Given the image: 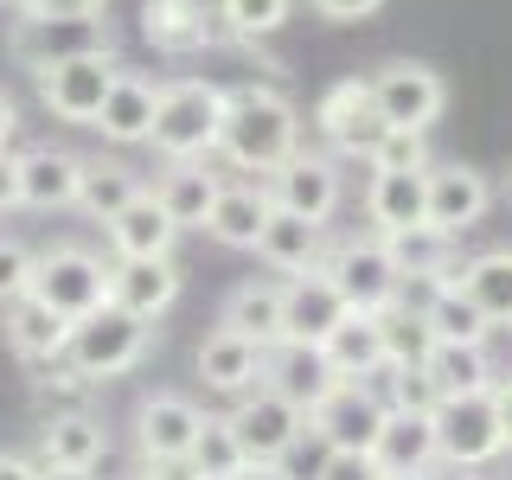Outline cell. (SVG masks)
I'll list each match as a JSON object with an SVG mask.
<instances>
[{"label":"cell","mask_w":512,"mask_h":480,"mask_svg":"<svg viewBox=\"0 0 512 480\" xmlns=\"http://www.w3.org/2000/svg\"><path fill=\"white\" fill-rule=\"evenodd\" d=\"M103 237H109V250H116V263H154V256H173L180 224L167 218V205H160L154 192H141L135 205H122V212L103 224Z\"/></svg>","instance_id":"obj_21"},{"label":"cell","mask_w":512,"mask_h":480,"mask_svg":"<svg viewBox=\"0 0 512 480\" xmlns=\"http://www.w3.org/2000/svg\"><path fill=\"white\" fill-rule=\"evenodd\" d=\"M372 103H378V122L384 128H404V135H429L448 109V84L436 64H416V58H397V64H378L372 71Z\"/></svg>","instance_id":"obj_7"},{"label":"cell","mask_w":512,"mask_h":480,"mask_svg":"<svg viewBox=\"0 0 512 480\" xmlns=\"http://www.w3.org/2000/svg\"><path fill=\"white\" fill-rule=\"evenodd\" d=\"M384 404L391 410H410V416H436L442 391L423 365H384Z\"/></svg>","instance_id":"obj_41"},{"label":"cell","mask_w":512,"mask_h":480,"mask_svg":"<svg viewBox=\"0 0 512 480\" xmlns=\"http://www.w3.org/2000/svg\"><path fill=\"white\" fill-rule=\"evenodd\" d=\"M148 340H154L148 320H135V314H122V308H96L90 320H77V327H71V352H64V359H71L90 384H103V378L135 372V365L148 359Z\"/></svg>","instance_id":"obj_6"},{"label":"cell","mask_w":512,"mask_h":480,"mask_svg":"<svg viewBox=\"0 0 512 480\" xmlns=\"http://www.w3.org/2000/svg\"><path fill=\"white\" fill-rule=\"evenodd\" d=\"M218 186H224V173H212V160H167L148 192L167 205V218L180 231H205V218L218 205Z\"/></svg>","instance_id":"obj_23"},{"label":"cell","mask_w":512,"mask_h":480,"mask_svg":"<svg viewBox=\"0 0 512 480\" xmlns=\"http://www.w3.org/2000/svg\"><path fill=\"white\" fill-rule=\"evenodd\" d=\"M192 468H199V480H237V474L250 468V455H244V442H237L231 416H205L199 442H192Z\"/></svg>","instance_id":"obj_39"},{"label":"cell","mask_w":512,"mask_h":480,"mask_svg":"<svg viewBox=\"0 0 512 480\" xmlns=\"http://www.w3.org/2000/svg\"><path fill=\"white\" fill-rule=\"evenodd\" d=\"M45 468L32 455H20V448H0V480H39Z\"/></svg>","instance_id":"obj_48"},{"label":"cell","mask_w":512,"mask_h":480,"mask_svg":"<svg viewBox=\"0 0 512 480\" xmlns=\"http://www.w3.org/2000/svg\"><path fill=\"white\" fill-rule=\"evenodd\" d=\"M301 148V109L276 84H237L224 90V128H218V160L237 173H269Z\"/></svg>","instance_id":"obj_1"},{"label":"cell","mask_w":512,"mask_h":480,"mask_svg":"<svg viewBox=\"0 0 512 480\" xmlns=\"http://www.w3.org/2000/svg\"><path fill=\"white\" fill-rule=\"evenodd\" d=\"M269 199H276L282 212L308 218V224H327L346 205V173H340V160H333V154L295 148L276 173H269Z\"/></svg>","instance_id":"obj_12"},{"label":"cell","mask_w":512,"mask_h":480,"mask_svg":"<svg viewBox=\"0 0 512 480\" xmlns=\"http://www.w3.org/2000/svg\"><path fill=\"white\" fill-rule=\"evenodd\" d=\"M154 103H160V77L128 71V64H122L116 90H109L103 116H96L90 128H96L103 141H116V148H135V141H148V135H154Z\"/></svg>","instance_id":"obj_26"},{"label":"cell","mask_w":512,"mask_h":480,"mask_svg":"<svg viewBox=\"0 0 512 480\" xmlns=\"http://www.w3.org/2000/svg\"><path fill=\"white\" fill-rule=\"evenodd\" d=\"M135 480H199V468H192V455H141Z\"/></svg>","instance_id":"obj_45"},{"label":"cell","mask_w":512,"mask_h":480,"mask_svg":"<svg viewBox=\"0 0 512 480\" xmlns=\"http://www.w3.org/2000/svg\"><path fill=\"white\" fill-rule=\"evenodd\" d=\"M20 205V154H0V212Z\"/></svg>","instance_id":"obj_47"},{"label":"cell","mask_w":512,"mask_h":480,"mask_svg":"<svg viewBox=\"0 0 512 480\" xmlns=\"http://www.w3.org/2000/svg\"><path fill=\"white\" fill-rule=\"evenodd\" d=\"M384 416H391V404H384L378 384H352L346 378L308 410V436L327 448V455H372Z\"/></svg>","instance_id":"obj_8"},{"label":"cell","mask_w":512,"mask_h":480,"mask_svg":"<svg viewBox=\"0 0 512 480\" xmlns=\"http://www.w3.org/2000/svg\"><path fill=\"white\" fill-rule=\"evenodd\" d=\"M308 7L320 13V20H340V26H352V20H372L384 0H308Z\"/></svg>","instance_id":"obj_46"},{"label":"cell","mask_w":512,"mask_h":480,"mask_svg":"<svg viewBox=\"0 0 512 480\" xmlns=\"http://www.w3.org/2000/svg\"><path fill=\"white\" fill-rule=\"evenodd\" d=\"M141 39L167 58H192L224 39L212 0H141Z\"/></svg>","instance_id":"obj_15"},{"label":"cell","mask_w":512,"mask_h":480,"mask_svg":"<svg viewBox=\"0 0 512 480\" xmlns=\"http://www.w3.org/2000/svg\"><path fill=\"white\" fill-rule=\"evenodd\" d=\"M423 372L436 378L442 397H474V391H493V384H500L487 346H448V340H436L429 359H423Z\"/></svg>","instance_id":"obj_35"},{"label":"cell","mask_w":512,"mask_h":480,"mask_svg":"<svg viewBox=\"0 0 512 480\" xmlns=\"http://www.w3.org/2000/svg\"><path fill=\"white\" fill-rule=\"evenodd\" d=\"M237 480H301V474H288L282 461H256V468H244Z\"/></svg>","instance_id":"obj_51"},{"label":"cell","mask_w":512,"mask_h":480,"mask_svg":"<svg viewBox=\"0 0 512 480\" xmlns=\"http://www.w3.org/2000/svg\"><path fill=\"white\" fill-rule=\"evenodd\" d=\"M7 52H13V64H26V71L39 77V71H52V64H64V58L116 52V39H109L103 13H84V20H39V13H20Z\"/></svg>","instance_id":"obj_10"},{"label":"cell","mask_w":512,"mask_h":480,"mask_svg":"<svg viewBox=\"0 0 512 480\" xmlns=\"http://www.w3.org/2000/svg\"><path fill=\"white\" fill-rule=\"evenodd\" d=\"M32 263H39V250H26L20 237H0V308L32 295Z\"/></svg>","instance_id":"obj_42"},{"label":"cell","mask_w":512,"mask_h":480,"mask_svg":"<svg viewBox=\"0 0 512 480\" xmlns=\"http://www.w3.org/2000/svg\"><path fill=\"white\" fill-rule=\"evenodd\" d=\"M218 128H224V84H212V77H173V84H160L154 135H148V148L160 160H212Z\"/></svg>","instance_id":"obj_2"},{"label":"cell","mask_w":512,"mask_h":480,"mask_svg":"<svg viewBox=\"0 0 512 480\" xmlns=\"http://www.w3.org/2000/svg\"><path fill=\"white\" fill-rule=\"evenodd\" d=\"M39 480H96V468H45Z\"/></svg>","instance_id":"obj_52"},{"label":"cell","mask_w":512,"mask_h":480,"mask_svg":"<svg viewBox=\"0 0 512 480\" xmlns=\"http://www.w3.org/2000/svg\"><path fill=\"white\" fill-rule=\"evenodd\" d=\"M13 135H20V103H13V96L0 90V154L13 148Z\"/></svg>","instance_id":"obj_49"},{"label":"cell","mask_w":512,"mask_h":480,"mask_svg":"<svg viewBox=\"0 0 512 480\" xmlns=\"http://www.w3.org/2000/svg\"><path fill=\"white\" fill-rule=\"evenodd\" d=\"M269 212H276L269 180H224L212 218H205V237H212V244H224V250H256V237H263Z\"/></svg>","instance_id":"obj_22"},{"label":"cell","mask_w":512,"mask_h":480,"mask_svg":"<svg viewBox=\"0 0 512 480\" xmlns=\"http://www.w3.org/2000/svg\"><path fill=\"white\" fill-rule=\"evenodd\" d=\"M327 282L340 288V301L352 314H384L391 301H404V269H397V256L378 231L340 237L327 250Z\"/></svg>","instance_id":"obj_4"},{"label":"cell","mask_w":512,"mask_h":480,"mask_svg":"<svg viewBox=\"0 0 512 480\" xmlns=\"http://www.w3.org/2000/svg\"><path fill=\"white\" fill-rule=\"evenodd\" d=\"M461 288L493 327H512V250H480L461 263Z\"/></svg>","instance_id":"obj_36"},{"label":"cell","mask_w":512,"mask_h":480,"mask_svg":"<svg viewBox=\"0 0 512 480\" xmlns=\"http://www.w3.org/2000/svg\"><path fill=\"white\" fill-rule=\"evenodd\" d=\"M141 192H148V180H141L128 160H116V154H90V160H84V186H77V212L96 218V224H109L122 205H135Z\"/></svg>","instance_id":"obj_33"},{"label":"cell","mask_w":512,"mask_h":480,"mask_svg":"<svg viewBox=\"0 0 512 480\" xmlns=\"http://www.w3.org/2000/svg\"><path fill=\"white\" fill-rule=\"evenodd\" d=\"M327 224H308V218H295V212H269L263 224V237H256V256H263L276 276H320L327 269Z\"/></svg>","instance_id":"obj_20"},{"label":"cell","mask_w":512,"mask_h":480,"mask_svg":"<svg viewBox=\"0 0 512 480\" xmlns=\"http://www.w3.org/2000/svg\"><path fill=\"white\" fill-rule=\"evenodd\" d=\"M365 224L378 237H404L429 224V173H372L365 180Z\"/></svg>","instance_id":"obj_24"},{"label":"cell","mask_w":512,"mask_h":480,"mask_svg":"<svg viewBox=\"0 0 512 480\" xmlns=\"http://www.w3.org/2000/svg\"><path fill=\"white\" fill-rule=\"evenodd\" d=\"M365 167L372 173H429L436 160H429V135H404V128H384L372 141V154H365Z\"/></svg>","instance_id":"obj_40"},{"label":"cell","mask_w":512,"mask_h":480,"mask_svg":"<svg viewBox=\"0 0 512 480\" xmlns=\"http://www.w3.org/2000/svg\"><path fill=\"white\" fill-rule=\"evenodd\" d=\"M218 327L244 333L256 346H276L282 340V282H269V276L237 282L231 295H224V308H218Z\"/></svg>","instance_id":"obj_31"},{"label":"cell","mask_w":512,"mask_h":480,"mask_svg":"<svg viewBox=\"0 0 512 480\" xmlns=\"http://www.w3.org/2000/svg\"><path fill=\"white\" fill-rule=\"evenodd\" d=\"M109 455V429L90 410H58L39 429V468H103Z\"/></svg>","instance_id":"obj_27"},{"label":"cell","mask_w":512,"mask_h":480,"mask_svg":"<svg viewBox=\"0 0 512 480\" xmlns=\"http://www.w3.org/2000/svg\"><path fill=\"white\" fill-rule=\"evenodd\" d=\"M378 333H384V359L391 365H423L429 346H436V333H429V320L416 301H391V308L378 314Z\"/></svg>","instance_id":"obj_37"},{"label":"cell","mask_w":512,"mask_h":480,"mask_svg":"<svg viewBox=\"0 0 512 480\" xmlns=\"http://www.w3.org/2000/svg\"><path fill=\"white\" fill-rule=\"evenodd\" d=\"M77 186H84V154L52 148V141L20 154V205H32V212H64V205H77Z\"/></svg>","instance_id":"obj_25"},{"label":"cell","mask_w":512,"mask_h":480,"mask_svg":"<svg viewBox=\"0 0 512 480\" xmlns=\"http://www.w3.org/2000/svg\"><path fill=\"white\" fill-rule=\"evenodd\" d=\"M346 314H352V308L340 301V288L327 282V269H320V276H288V282H282V340L320 346ZM282 340H276V346H282Z\"/></svg>","instance_id":"obj_19"},{"label":"cell","mask_w":512,"mask_h":480,"mask_svg":"<svg viewBox=\"0 0 512 480\" xmlns=\"http://www.w3.org/2000/svg\"><path fill=\"white\" fill-rule=\"evenodd\" d=\"M7 346L20 352L26 365H64V352H71V320L52 314L39 295H20V301H7Z\"/></svg>","instance_id":"obj_29"},{"label":"cell","mask_w":512,"mask_h":480,"mask_svg":"<svg viewBox=\"0 0 512 480\" xmlns=\"http://www.w3.org/2000/svg\"><path fill=\"white\" fill-rule=\"evenodd\" d=\"M231 429H237V442H244L250 468L256 461H288L308 442V410H301L295 397H282L276 384H256L250 397L231 404Z\"/></svg>","instance_id":"obj_9"},{"label":"cell","mask_w":512,"mask_h":480,"mask_svg":"<svg viewBox=\"0 0 512 480\" xmlns=\"http://www.w3.org/2000/svg\"><path fill=\"white\" fill-rule=\"evenodd\" d=\"M218 7V26L224 39L237 45H256V39H276L288 26V13H295V0H212Z\"/></svg>","instance_id":"obj_38"},{"label":"cell","mask_w":512,"mask_h":480,"mask_svg":"<svg viewBox=\"0 0 512 480\" xmlns=\"http://www.w3.org/2000/svg\"><path fill=\"white\" fill-rule=\"evenodd\" d=\"M487 212H493V180L480 167H468V160H436L429 167V231L461 244Z\"/></svg>","instance_id":"obj_14"},{"label":"cell","mask_w":512,"mask_h":480,"mask_svg":"<svg viewBox=\"0 0 512 480\" xmlns=\"http://www.w3.org/2000/svg\"><path fill=\"white\" fill-rule=\"evenodd\" d=\"M372 461L384 480H404V474H429L436 468V423L429 416H410V410H391L372 442Z\"/></svg>","instance_id":"obj_28"},{"label":"cell","mask_w":512,"mask_h":480,"mask_svg":"<svg viewBox=\"0 0 512 480\" xmlns=\"http://www.w3.org/2000/svg\"><path fill=\"white\" fill-rule=\"evenodd\" d=\"M320 352H327L333 378H352V384H372L384 365V333H378V314H346L340 327L320 340Z\"/></svg>","instance_id":"obj_30"},{"label":"cell","mask_w":512,"mask_h":480,"mask_svg":"<svg viewBox=\"0 0 512 480\" xmlns=\"http://www.w3.org/2000/svg\"><path fill=\"white\" fill-rule=\"evenodd\" d=\"M116 77H122V58H116V52L64 58V64H52V71H39V103L52 109L58 122L90 128L96 116H103V103H109V90H116Z\"/></svg>","instance_id":"obj_11"},{"label":"cell","mask_w":512,"mask_h":480,"mask_svg":"<svg viewBox=\"0 0 512 480\" xmlns=\"http://www.w3.org/2000/svg\"><path fill=\"white\" fill-rule=\"evenodd\" d=\"M32 295L77 327V320H90L96 308H109V263L84 244H52L32 263Z\"/></svg>","instance_id":"obj_5"},{"label":"cell","mask_w":512,"mask_h":480,"mask_svg":"<svg viewBox=\"0 0 512 480\" xmlns=\"http://www.w3.org/2000/svg\"><path fill=\"white\" fill-rule=\"evenodd\" d=\"M263 384H276L282 397H295L301 410H314L320 397H327L333 384H346V378H333V365H327V352H320V346L282 340V346H269V378Z\"/></svg>","instance_id":"obj_32"},{"label":"cell","mask_w":512,"mask_h":480,"mask_svg":"<svg viewBox=\"0 0 512 480\" xmlns=\"http://www.w3.org/2000/svg\"><path fill=\"white\" fill-rule=\"evenodd\" d=\"M314 128H320V141H327L333 154H352V160L372 154V141L384 135L378 103H372V77H340V84L320 90Z\"/></svg>","instance_id":"obj_13"},{"label":"cell","mask_w":512,"mask_h":480,"mask_svg":"<svg viewBox=\"0 0 512 480\" xmlns=\"http://www.w3.org/2000/svg\"><path fill=\"white\" fill-rule=\"evenodd\" d=\"M314 480H384L372 455H320Z\"/></svg>","instance_id":"obj_43"},{"label":"cell","mask_w":512,"mask_h":480,"mask_svg":"<svg viewBox=\"0 0 512 480\" xmlns=\"http://www.w3.org/2000/svg\"><path fill=\"white\" fill-rule=\"evenodd\" d=\"M436 461L455 474H480L506 455V429H500V404L493 391H474V397H442L436 404Z\"/></svg>","instance_id":"obj_3"},{"label":"cell","mask_w":512,"mask_h":480,"mask_svg":"<svg viewBox=\"0 0 512 480\" xmlns=\"http://www.w3.org/2000/svg\"><path fill=\"white\" fill-rule=\"evenodd\" d=\"M205 429V410L186 391H148L135 404V448L141 455H192Z\"/></svg>","instance_id":"obj_17"},{"label":"cell","mask_w":512,"mask_h":480,"mask_svg":"<svg viewBox=\"0 0 512 480\" xmlns=\"http://www.w3.org/2000/svg\"><path fill=\"white\" fill-rule=\"evenodd\" d=\"M199 378H205V391H218V397H250L256 384L269 378V346H256L231 327H212L205 346H199Z\"/></svg>","instance_id":"obj_16"},{"label":"cell","mask_w":512,"mask_h":480,"mask_svg":"<svg viewBox=\"0 0 512 480\" xmlns=\"http://www.w3.org/2000/svg\"><path fill=\"white\" fill-rule=\"evenodd\" d=\"M493 404H500V429H506V455H512V378L493 384Z\"/></svg>","instance_id":"obj_50"},{"label":"cell","mask_w":512,"mask_h":480,"mask_svg":"<svg viewBox=\"0 0 512 480\" xmlns=\"http://www.w3.org/2000/svg\"><path fill=\"white\" fill-rule=\"evenodd\" d=\"M180 263L173 256H154V263H109V308H122V314H135V320H154L180 301Z\"/></svg>","instance_id":"obj_18"},{"label":"cell","mask_w":512,"mask_h":480,"mask_svg":"<svg viewBox=\"0 0 512 480\" xmlns=\"http://www.w3.org/2000/svg\"><path fill=\"white\" fill-rule=\"evenodd\" d=\"M416 308H423L429 333H436V340H448V346H487V340H493V320L474 308V295H468L461 282H448V288H436V295H423Z\"/></svg>","instance_id":"obj_34"},{"label":"cell","mask_w":512,"mask_h":480,"mask_svg":"<svg viewBox=\"0 0 512 480\" xmlns=\"http://www.w3.org/2000/svg\"><path fill=\"white\" fill-rule=\"evenodd\" d=\"M506 192H512V180H506Z\"/></svg>","instance_id":"obj_54"},{"label":"cell","mask_w":512,"mask_h":480,"mask_svg":"<svg viewBox=\"0 0 512 480\" xmlns=\"http://www.w3.org/2000/svg\"><path fill=\"white\" fill-rule=\"evenodd\" d=\"M20 13H39V20H84V13H103L109 0H13Z\"/></svg>","instance_id":"obj_44"},{"label":"cell","mask_w":512,"mask_h":480,"mask_svg":"<svg viewBox=\"0 0 512 480\" xmlns=\"http://www.w3.org/2000/svg\"><path fill=\"white\" fill-rule=\"evenodd\" d=\"M404 480H429V474H404Z\"/></svg>","instance_id":"obj_53"}]
</instances>
